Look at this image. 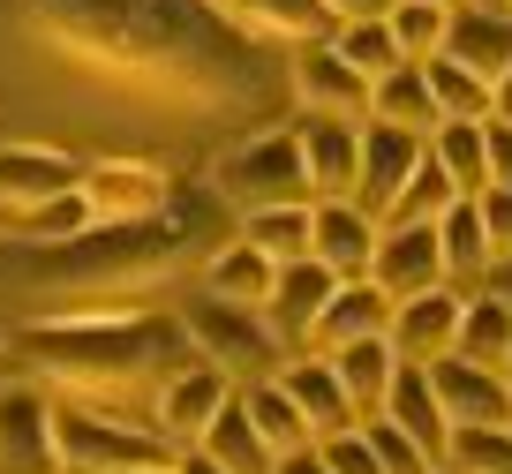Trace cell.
I'll return each mask as SVG.
<instances>
[{"instance_id": "277c9868", "label": "cell", "mask_w": 512, "mask_h": 474, "mask_svg": "<svg viewBox=\"0 0 512 474\" xmlns=\"http://www.w3.org/2000/svg\"><path fill=\"white\" fill-rule=\"evenodd\" d=\"M211 196L226 211H272V204H317L309 189V151H302V128H256V136L226 143L211 158Z\"/></svg>"}, {"instance_id": "603a6c76", "label": "cell", "mask_w": 512, "mask_h": 474, "mask_svg": "<svg viewBox=\"0 0 512 474\" xmlns=\"http://www.w3.org/2000/svg\"><path fill=\"white\" fill-rule=\"evenodd\" d=\"M332 271L317 264V256H302V264H279V286H272V332L287 339V354L294 347H309V332H317V316H324V301H332Z\"/></svg>"}, {"instance_id": "4316f807", "label": "cell", "mask_w": 512, "mask_h": 474, "mask_svg": "<svg viewBox=\"0 0 512 474\" xmlns=\"http://www.w3.org/2000/svg\"><path fill=\"white\" fill-rule=\"evenodd\" d=\"M324 362L339 369V384H347L354 414H362V422H377V414H384V392H392V377H400V354H392V339H354V347L324 354Z\"/></svg>"}, {"instance_id": "484cf974", "label": "cell", "mask_w": 512, "mask_h": 474, "mask_svg": "<svg viewBox=\"0 0 512 474\" xmlns=\"http://www.w3.org/2000/svg\"><path fill=\"white\" fill-rule=\"evenodd\" d=\"M437 249H445V279L460 286H490V271H497V256H490V234H482V204L475 196H460V204L437 219Z\"/></svg>"}, {"instance_id": "44dd1931", "label": "cell", "mask_w": 512, "mask_h": 474, "mask_svg": "<svg viewBox=\"0 0 512 474\" xmlns=\"http://www.w3.org/2000/svg\"><path fill=\"white\" fill-rule=\"evenodd\" d=\"M445 61L475 68V76H482V83L497 91V76L512 68V8H482V0L452 8V31H445Z\"/></svg>"}, {"instance_id": "f907efd6", "label": "cell", "mask_w": 512, "mask_h": 474, "mask_svg": "<svg viewBox=\"0 0 512 474\" xmlns=\"http://www.w3.org/2000/svg\"><path fill=\"white\" fill-rule=\"evenodd\" d=\"M482 8H505V0H482Z\"/></svg>"}, {"instance_id": "4fadbf2b", "label": "cell", "mask_w": 512, "mask_h": 474, "mask_svg": "<svg viewBox=\"0 0 512 474\" xmlns=\"http://www.w3.org/2000/svg\"><path fill=\"white\" fill-rule=\"evenodd\" d=\"M430 384H437V399H445L452 429H512V377L445 354V362H430Z\"/></svg>"}, {"instance_id": "d6986e66", "label": "cell", "mask_w": 512, "mask_h": 474, "mask_svg": "<svg viewBox=\"0 0 512 474\" xmlns=\"http://www.w3.org/2000/svg\"><path fill=\"white\" fill-rule=\"evenodd\" d=\"M377 422L407 429V437H415L422 452L445 467L452 422H445V399H437V384H430V362H400V377H392V392H384V414H377Z\"/></svg>"}, {"instance_id": "3957f363", "label": "cell", "mask_w": 512, "mask_h": 474, "mask_svg": "<svg viewBox=\"0 0 512 474\" xmlns=\"http://www.w3.org/2000/svg\"><path fill=\"white\" fill-rule=\"evenodd\" d=\"M181 316H61V324H23L8 339V354H23V377H38L46 392H61L68 407H113L128 414L136 399H159V384L174 377Z\"/></svg>"}, {"instance_id": "7dc6e473", "label": "cell", "mask_w": 512, "mask_h": 474, "mask_svg": "<svg viewBox=\"0 0 512 474\" xmlns=\"http://www.w3.org/2000/svg\"><path fill=\"white\" fill-rule=\"evenodd\" d=\"M121 474H174V459H159V467H121Z\"/></svg>"}, {"instance_id": "f5cc1de1", "label": "cell", "mask_w": 512, "mask_h": 474, "mask_svg": "<svg viewBox=\"0 0 512 474\" xmlns=\"http://www.w3.org/2000/svg\"><path fill=\"white\" fill-rule=\"evenodd\" d=\"M497 286H505V294H512V279H497Z\"/></svg>"}, {"instance_id": "74e56055", "label": "cell", "mask_w": 512, "mask_h": 474, "mask_svg": "<svg viewBox=\"0 0 512 474\" xmlns=\"http://www.w3.org/2000/svg\"><path fill=\"white\" fill-rule=\"evenodd\" d=\"M445 474H512V429H452Z\"/></svg>"}, {"instance_id": "b9f144b4", "label": "cell", "mask_w": 512, "mask_h": 474, "mask_svg": "<svg viewBox=\"0 0 512 474\" xmlns=\"http://www.w3.org/2000/svg\"><path fill=\"white\" fill-rule=\"evenodd\" d=\"M490 189H512V121H490Z\"/></svg>"}, {"instance_id": "681fc988", "label": "cell", "mask_w": 512, "mask_h": 474, "mask_svg": "<svg viewBox=\"0 0 512 474\" xmlns=\"http://www.w3.org/2000/svg\"><path fill=\"white\" fill-rule=\"evenodd\" d=\"M430 8H467V0H430Z\"/></svg>"}, {"instance_id": "816d5d0a", "label": "cell", "mask_w": 512, "mask_h": 474, "mask_svg": "<svg viewBox=\"0 0 512 474\" xmlns=\"http://www.w3.org/2000/svg\"><path fill=\"white\" fill-rule=\"evenodd\" d=\"M0 354H8V332H0Z\"/></svg>"}, {"instance_id": "60d3db41", "label": "cell", "mask_w": 512, "mask_h": 474, "mask_svg": "<svg viewBox=\"0 0 512 474\" xmlns=\"http://www.w3.org/2000/svg\"><path fill=\"white\" fill-rule=\"evenodd\" d=\"M482 234H490V256L497 264H512V189H482Z\"/></svg>"}, {"instance_id": "8fae6325", "label": "cell", "mask_w": 512, "mask_h": 474, "mask_svg": "<svg viewBox=\"0 0 512 474\" xmlns=\"http://www.w3.org/2000/svg\"><path fill=\"white\" fill-rule=\"evenodd\" d=\"M377 234H384V226L369 219L354 196H324V204H309V256H317L332 279H369V264H377Z\"/></svg>"}, {"instance_id": "f546056e", "label": "cell", "mask_w": 512, "mask_h": 474, "mask_svg": "<svg viewBox=\"0 0 512 474\" xmlns=\"http://www.w3.org/2000/svg\"><path fill=\"white\" fill-rule=\"evenodd\" d=\"M430 158L452 174L460 196H482L490 189V121H437L430 128Z\"/></svg>"}, {"instance_id": "8d00e7d4", "label": "cell", "mask_w": 512, "mask_h": 474, "mask_svg": "<svg viewBox=\"0 0 512 474\" xmlns=\"http://www.w3.org/2000/svg\"><path fill=\"white\" fill-rule=\"evenodd\" d=\"M392 38H400V61H437L445 53V31H452V8H430V0H400L392 8Z\"/></svg>"}, {"instance_id": "5bb4252c", "label": "cell", "mask_w": 512, "mask_h": 474, "mask_svg": "<svg viewBox=\"0 0 512 474\" xmlns=\"http://www.w3.org/2000/svg\"><path fill=\"white\" fill-rule=\"evenodd\" d=\"M76 181H83V166L68 151H53V143H0V211L8 219L68 196Z\"/></svg>"}, {"instance_id": "ffe728a7", "label": "cell", "mask_w": 512, "mask_h": 474, "mask_svg": "<svg viewBox=\"0 0 512 474\" xmlns=\"http://www.w3.org/2000/svg\"><path fill=\"white\" fill-rule=\"evenodd\" d=\"M279 384H287V399L302 407V422L317 429V437H339V429H362V414H354L347 384H339V369L324 362V354H287Z\"/></svg>"}, {"instance_id": "7a4b0ae2", "label": "cell", "mask_w": 512, "mask_h": 474, "mask_svg": "<svg viewBox=\"0 0 512 474\" xmlns=\"http://www.w3.org/2000/svg\"><path fill=\"white\" fill-rule=\"evenodd\" d=\"M219 241L181 211V219H136V226H91L83 241L61 249H23L16 294L31 301V324L61 316H151L166 286L204 271Z\"/></svg>"}, {"instance_id": "83f0119b", "label": "cell", "mask_w": 512, "mask_h": 474, "mask_svg": "<svg viewBox=\"0 0 512 474\" xmlns=\"http://www.w3.org/2000/svg\"><path fill=\"white\" fill-rule=\"evenodd\" d=\"M369 121H392V128H415V136H430V128H437L430 68H422V61H400L392 76H377V83H369Z\"/></svg>"}, {"instance_id": "7c38bea8", "label": "cell", "mask_w": 512, "mask_h": 474, "mask_svg": "<svg viewBox=\"0 0 512 474\" xmlns=\"http://www.w3.org/2000/svg\"><path fill=\"white\" fill-rule=\"evenodd\" d=\"M422 158H430V136L392 128V121H362V181H354V204H362L369 219H384V204L415 181Z\"/></svg>"}, {"instance_id": "db71d44e", "label": "cell", "mask_w": 512, "mask_h": 474, "mask_svg": "<svg viewBox=\"0 0 512 474\" xmlns=\"http://www.w3.org/2000/svg\"><path fill=\"white\" fill-rule=\"evenodd\" d=\"M505 8H512V0H505Z\"/></svg>"}, {"instance_id": "f35d334b", "label": "cell", "mask_w": 512, "mask_h": 474, "mask_svg": "<svg viewBox=\"0 0 512 474\" xmlns=\"http://www.w3.org/2000/svg\"><path fill=\"white\" fill-rule=\"evenodd\" d=\"M369 429V444H377V459H384V474H445L430 452H422L407 429H392V422H362Z\"/></svg>"}, {"instance_id": "4dcf8cb0", "label": "cell", "mask_w": 512, "mask_h": 474, "mask_svg": "<svg viewBox=\"0 0 512 474\" xmlns=\"http://www.w3.org/2000/svg\"><path fill=\"white\" fill-rule=\"evenodd\" d=\"M241 407H249L256 437L272 444V452H302V444H317V429L302 422V407L287 399V384L264 377V384H241Z\"/></svg>"}, {"instance_id": "5b68a950", "label": "cell", "mask_w": 512, "mask_h": 474, "mask_svg": "<svg viewBox=\"0 0 512 474\" xmlns=\"http://www.w3.org/2000/svg\"><path fill=\"white\" fill-rule=\"evenodd\" d=\"M174 316H181V339H189L196 362L226 369L234 384H264V377L287 369V339L272 332V316H264V309H234V301L196 294V301H181Z\"/></svg>"}, {"instance_id": "9c48e42d", "label": "cell", "mask_w": 512, "mask_h": 474, "mask_svg": "<svg viewBox=\"0 0 512 474\" xmlns=\"http://www.w3.org/2000/svg\"><path fill=\"white\" fill-rule=\"evenodd\" d=\"M287 91H294L302 113H324V121H369V76L339 61L332 38L287 53Z\"/></svg>"}, {"instance_id": "e575fe53", "label": "cell", "mask_w": 512, "mask_h": 474, "mask_svg": "<svg viewBox=\"0 0 512 474\" xmlns=\"http://www.w3.org/2000/svg\"><path fill=\"white\" fill-rule=\"evenodd\" d=\"M91 226H98V211L83 204V189H68V196H53V204L23 211V219H16V241H23V249H61V241H83Z\"/></svg>"}, {"instance_id": "2e32d148", "label": "cell", "mask_w": 512, "mask_h": 474, "mask_svg": "<svg viewBox=\"0 0 512 474\" xmlns=\"http://www.w3.org/2000/svg\"><path fill=\"white\" fill-rule=\"evenodd\" d=\"M460 309H467L460 286H430V294L400 301L392 309V354L400 362H445L460 347Z\"/></svg>"}, {"instance_id": "7402d4cb", "label": "cell", "mask_w": 512, "mask_h": 474, "mask_svg": "<svg viewBox=\"0 0 512 474\" xmlns=\"http://www.w3.org/2000/svg\"><path fill=\"white\" fill-rule=\"evenodd\" d=\"M302 151H309V189H317V204L324 196H354V181H362V121H324V113H309Z\"/></svg>"}, {"instance_id": "1f68e13d", "label": "cell", "mask_w": 512, "mask_h": 474, "mask_svg": "<svg viewBox=\"0 0 512 474\" xmlns=\"http://www.w3.org/2000/svg\"><path fill=\"white\" fill-rule=\"evenodd\" d=\"M249 249H264L272 264H302L309 256V204H272V211H241L234 226Z\"/></svg>"}, {"instance_id": "d4e9b609", "label": "cell", "mask_w": 512, "mask_h": 474, "mask_svg": "<svg viewBox=\"0 0 512 474\" xmlns=\"http://www.w3.org/2000/svg\"><path fill=\"white\" fill-rule=\"evenodd\" d=\"M226 8H234L241 31L279 38V46H317V38H332V31H339L332 0H226Z\"/></svg>"}, {"instance_id": "ba28073f", "label": "cell", "mask_w": 512, "mask_h": 474, "mask_svg": "<svg viewBox=\"0 0 512 474\" xmlns=\"http://www.w3.org/2000/svg\"><path fill=\"white\" fill-rule=\"evenodd\" d=\"M76 189H83V204L98 211V226H136V219L174 211V181H166V166H151V158H91Z\"/></svg>"}, {"instance_id": "8992f818", "label": "cell", "mask_w": 512, "mask_h": 474, "mask_svg": "<svg viewBox=\"0 0 512 474\" xmlns=\"http://www.w3.org/2000/svg\"><path fill=\"white\" fill-rule=\"evenodd\" d=\"M61 459H68V474H121V467L174 459V444L151 422H128L113 407H61Z\"/></svg>"}, {"instance_id": "52a82bcc", "label": "cell", "mask_w": 512, "mask_h": 474, "mask_svg": "<svg viewBox=\"0 0 512 474\" xmlns=\"http://www.w3.org/2000/svg\"><path fill=\"white\" fill-rule=\"evenodd\" d=\"M0 474H68L61 459V407L38 377L0 384Z\"/></svg>"}, {"instance_id": "7bdbcfd3", "label": "cell", "mask_w": 512, "mask_h": 474, "mask_svg": "<svg viewBox=\"0 0 512 474\" xmlns=\"http://www.w3.org/2000/svg\"><path fill=\"white\" fill-rule=\"evenodd\" d=\"M400 0H332V16L339 23H377V16H392Z\"/></svg>"}, {"instance_id": "d590c367", "label": "cell", "mask_w": 512, "mask_h": 474, "mask_svg": "<svg viewBox=\"0 0 512 474\" xmlns=\"http://www.w3.org/2000/svg\"><path fill=\"white\" fill-rule=\"evenodd\" d=\"M332 53H339L347 68H362L369 83L400 68V38H392V23H384V16H377V23H339V31H332Z\"/></svg>"}, {"instance_id": "836d02e7", "label": "cell", "mask_w": 512, "mask_h": 474, "mask_svg": "<svg viewBox=\"0 0 512 474\" xmlns=\"http://www.w3.org/2000/svg\"><path fill=\"white\" fill-rule=\"evenodd\" d=\"M452 204H460L452 174L437 166V158H422V166H415V181H407V189L392 196V204H384V219H377V226H437Z\"/></svg>"}, {"instance_id": "6da1fadb", "label": "cell", "mask_w": 512, "mask_h": 474, "mask_svg": "<svg viewBox=\"0 0 512 474\" xmlns=\"http://www.w3.org/2000/svg\"><path fill=\"white\" fill-rule=\"evenodd\" d=\"M16 38L53 83L106 113H151V128L256 91V31L219 0H16Z\"/></svg>"}, {"instance_id": "9a60e30c", "label": "cell", "mask_w": 512, "mask_h": 474, "mask_svg": "<svg viewBox=\"0 0 512 474\" xmlns=\"http://www.w3.org/2000/svg\"><path fill=\"white\" fill-rule=\"evenodd\" d=\"M369 279H377L392 301H415V294H430V286H452L445 279V249H437V226H384Z\"/></svg>"}, {"instance_id": "30bf717a", "label": "cell", "mask_w": 512, "mask_h": 474, "mask_svg": "<svg viewBox=\"0 0 512 474\" xmlns=\"http://www.w3.org/2000/svg\"><path fill=\"white\" fill-rule=\"evenodd\" d=\"M241 384L226 377V369H211V362H189V369H174V377L159 384V399H151V429H159L166 444H196L211 429V414L226 407V399H234Z\"/></svg>"}, {"instance_id": "d6a6232c", "label": "cell", "mask_w": 512, "mask_h": 474, "mask_svg": "<svg viewBox=\"0 0 512 474\" xmlns=\"http://www.w3.org/2000/svg\"><path fill=\"white\" fill-rule=\"evenodd\" d=\"M430 68V91H437V121H497V91L475 76V68H460V61H422Z\"/></svg>"}, {"instance_id": "ab89813d", "label": "cell", "mask_w": 512, "mask_h": 474, "mask_svg": "<svg viewBox=\"0 0 512 474\" xmlns=\"http://www.w3.org/2000/svg\"><path fill=\"white\" fill-rule=\"evenodd\" d=\"M317 452H324V467H332V474H384V459H377V444H369V429L317 437Z\"/></svg>"}, {"instance_id": "f6af8a7d", "label": "cell", "mask_w": 512, "mask_h": 474, "mask_svg": "<svg viewBox=\"0 0 512 474\" xmlns=\"http://www.w3.org/2000/svg\"><path fill=\"white\" fill-rule=\"evenodd\" d=\"M174 474H226V467L204 452V444H181V452H174Z\"/></svg>"}, {"instance_id": "c3c4849f", "label": "cell", "mask_w": 512, "mask_h": 474, "mask_svg": "<svg viewBox=\"0 0 512 474\" xmlns=\"http://www.w3.org/2000/svg\"><path fill=\"white\" fill-rule=\"evenodd\" d=\"M0 241H16V219H8V211H0Z\"/></svg>"}, {"instance_id": "ee69618b", "label": "cell", "mask_w": 512, "mask_h": 474, "mask_svg": "<svg viewBox=\"0 0 512 474\" xmlns=\"http://www.w3.org/2000/svg\"><path fill=\"white\" fill-rule=\"evenodd\" d=\"M272 474H332V467H324L317 444H302V452H279V467H272Z\"/></svg>"}, {"instance_id": "cb8c5ba5", "label": "cell", "mask_w": 512, "mask_h": 474, "mask_svg": "<svg viewBox=\"0 0 512 474\" xmlns=\"http://www.w3.org/2000/svg\"><path fill=\"white\" fill-rule=\"evenodd\" d=\"M460 362H482V369H497V377H512V294L505 286H475L467 294V309H460Z\"/></svg>"}, {"instance_id": "11a10c76", "label": "cell", "mask_w": 512, "mask_h": 474, "mask_svg": "<svg viewBox=\"0 0 512 474\" xmlns=\"http://www.w3.org/2000/svg\"><path fill=\"white\" fill-rule=\"evenodd\" d=\"M219 8H226V0H219Z\"/></svg>"}, {"instance_id": "ac0fdd59", "label": "cell", "mask_w": 512, "mask_h": 474, "mask_svg": "<svg viewBox=\"0 0 512 474\" xmlns=\"http://www.w3.org/2000/svg\"><path fill=\"white\" fill-rule=\"evenodd\" d=\"M272 286H279V264L264 249H249V241H219V249L204 256V271H196V294L211 301H234V309H272Z\"/></svg>"}, {"instance_id": "bcb514c9", "label": "cell", "mask_w": 512, "mask_h": 474, "mask_svg": "<svg viewBox=\"0 0 512 474\" xmlns=\"http://www.w3.org/2000/svg\"><path fill=\"white\" fill-rule=\"evenodd\" d=\"M497 121H512V68L497 76Z\"/></svg>"}, {"instance_id": "e0dca14e", "label": "cell", "mask_w": 512, "mask_h": 474, "mask_svg": "<svg viewBox=\"0 0 512 474\" xmlns=\"http://www.w3.org/2000/svg\"><path fill=\"white\" fill-rule=\"evenodd\" d=\"M392 309H400V301L384 294L377 279H339L332 301H324V316H317V332H309V347L339 354V347H354V339H392Z\"/></svg>"}, {"instance_id": "f1b7e54d", "label": "cell", "mask_w": 512, "mask_h": 474, "mask_svg": "<svg viewBox=\"0 0 512 474\" xmlns=\"http://www.w3.org/2000/svg\"><path fill=\"white\" fill-rule=\"evenodd\" d=\"M196 444H204V452L219 459L226 474H272V467H279V452L256 437V422H249V407H241V392L226 399L219 414H211V429H204Z\"/></svg>"}]
</instances>
